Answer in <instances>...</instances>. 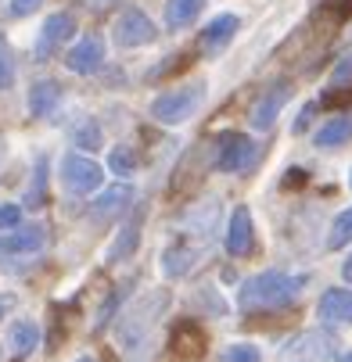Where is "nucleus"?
Returning a JSON list of instances; mask_svg holds the SVG:
<instances>
[{"label": "nucleus", "instance_id": "nucleus-17", "mask_svg": "<svg viewBox=\"0 0 352 362\" xmlns=\"http://www.w3.org/2000/svg\"><path fill=\"white\" fill-rule=\"evenodd\" d=\"M36 247H43L40 226H15L8 233H0V255H29Z\"/></svg>", "mask_w": 352, "mask_h": 362}, {"label": "nucleus", "instance_id": "nucleus-6", "mask_svg": "<svg viewBox=\"0 0 352 362\" xmlns=\"http://www.w3.org/2000/svg\"><path fill=\"white\" fill-rule=\"evenodd\" d=\"M112 36H115V47H144V43H151L159 36V29H155V22H151L144 11L130 8V11H123L115 18Z\"/></svg>", "mask_w": 352, "mask_h": 362}, {"label": "nucleus", "instance_id": "nucleus-3", "mask_svg": "<svg viewBox=\"0 0 352 362\" xmlns=\"http://www.w3.org/2000/svg\"><path fill=\"white\" fill-rule=\"evenodd\" d=\"M201 105H205V83H187V86L159 93L155 105H151V115H155V122H162V126H180L191 115H198Z\"/></svg>", "mask_w": 352, "mask_h": 362}, {"label": "nucleus", "instance_id": "nucleus-9", "mask_svg": "<svg viewBox=\"0 0 352 362\" xmlns=\"http://www.w3.org/2000/svg\"><path fill=\"white\" fill-rule=\"evenodd\" d=\"M331 351H334V341H331V334H324V330H306V334H298V337L284 348L288 358H306V362L331 358Z\"/></svg>", "mask_w": 352, "mask_h": 362}, {"label": "nucleus", "instance_id": "nucleus-39", "mask_svg": "<svg viewBox=\"0 0 352 362\" xmlns=\"http://www.w3.org/2000/svg\"><path fill=\"white\" fill-rule=\"evenodd\" d=\"M348 183H352V176H348Z\"/></svg>", "mask_w": 352, "mask_h": 362}, {"label": "nucleus", "instance_id": "nucleus-38", "mask_svg": "<svg viewBox=\"0 0 352 362\" xmlns=\"http://www.w3.org/2000/svg\"><path fill=\"white\" fill-rule=\"evenodd\" d=\"M0 158H4V144H0Z\"/></svg>", "mask_w": 352, "mask_h": 362}, {"label": "nucleus", "instance_id": "nucleus-26", "mask_svg": "<svg viewBox=\"0 0 352 362\" xmlns=\"http://www.w3.org/2000/svg\"><path fill=\"white\" fill-rule=\"evenodd\" d=\"M108 165H112V173H119V176H133V173H137V154H133V147L119 144V147L112 151Z\"/></svg>", "mask_w": 352, "mask_h": 362}, {"label": "nucleus", "instance_id": "nucleus-13", "mask_svg": "<svg viewBox=\"0 0 352 362\" xmlns=\"http://www.w3.org/2000/svg\"><path fill=\"white\" fill-rule=\"evenodd\" d=\"M140 226H144V209H133L130 219L119 226V237H115V244L108 251L112 262H126V258H133V251L140 244Z\"/></svg>", "mask_w": 352, "mask_h": 362}, {"label": "nucleus", "instance_id": "nucleus-32", "mask_svg": "<svg viewBox=\"0 0 352 362\" xmlns=\"http://www.w3.org/2000/svg\"><path fill=\"white\" fill-rule=\"evenodd\" d=\"M40 4H43V0H11V4H8V11H11L15 18H25V15H33Z\"/></svg>", "mask_w": 352, "mask_h": 362}, {"label": "nucleus", "instance_id": "nucleus-5", "mask_svg": "<svg viewBox=\"0 0 352 362\" xmlns=\"http://www.w3.org/2000/svg\"><path fill=\"white\" fill-rule=\"evenodd\" d=\"M58 173H62V183L72 194H90V190L101 187V180H105V169H101L93 158H83V154H65Z\"/></svg>", "mask_w": 352, "mask_h": 362}, {"label": "nucleus", "instance_id": "nucleus-30", "mask_svg": "<svg viewBox=\"0 0 352 362\" xmlns=\"http://www.w3.org/2000/svg\"><path fill=\"white\" fill-rule=\"evenodd\" d=\"M22 219V209L18 204H0V230H15Z\"/></svg>", "mask_w": 352, "mask_h": 362}, {"label": "nucleus", "instance_id": "nucleus-14", "mask_svg": "<svg viewBox=\"0 0 352 362\" xmlns=\"http://www.w3.org/2000/svg\"><path fill=\"white\" fill-rule=\"evenodd\" d=\"M173 351H176V358H201L205 355V330H201L198 323H191V320H183V323H176V330H173Z\"/></svg>", "mask_w": 352, "mask_h": 362}, {"label": "nucleus", "instance_id": "nucleus-22", "mask_svg": "<svg viewBox=\"0 0 352 362\" xmlns=\"http://www.w3.org/2000/svg\"><path fill=\"white\" fill-rule=\"evenodd\" d=\"M201 4L205 0H166V25L169 29H183L201 15Z\"/></svg>", "mask_w": 352, "mask_h": 362}, {"label": "nucleus", "instance_id": "nucleus-24", "mask_svg": "<svg viewBox=\"0 0 352 362\" xmlns=\"http://www.w3.org/2000/svg\"><path fill=\"white\" fill-rule=\"evenodd\" d=\"M345 244H352V209L338 212L327 233V247H345Z\"/></svg>", "mask_w": 352, "mask_h": 362}, {"label": "nucleus", "instance_id": "nucleus-36", "mask_svg": "<svg viewBox=\"0 0 352 362\" xmlns=\"http://www.w3.org/2000/svg\"><path fill=\"white\" fill-rule=\"evenodd\" d=\"M76 362H97V358H93V355H83V358H76Z\"/></svg>", "mask_w": 352, "mask_h": 362}, {"label": "nucleus", "instance_id": "nucleus-11", "mask_svg": "<svg viewBox=\"0 0 352 362\" xmlns=\"http://www.w3.org/2000/svg\"><path fill=\"white\" fill-rule=\"evenodd\" d=\"M317 313L324 323H334V327H352V291L348 287H334L320 298Z\"/></svg>", "mask_w": 352, "mask_h": 362}, {"label": "nucleus", "instance_id": "nucleus-8", "mask_svg": "<svg viewBox=\"0 0 352 362\" xmlns=\"http://www.w3.org/2000/svg\"><path fill=\"white\" fill-rule=\"evenodd\" d=\"M101 62H105V43H101L97 36H83L76 47H69V54H65V65H69V72H76V76L97 72Z\"/></svg>", "mask_w": 352, "mask_h": 362}, {"label": "nucleus", "instance_id": "nucleus-23", "mask_svg": "<svg viewBox=\"0 0 352 362\" xmlns=\"http://www.w3.org/2000/svg\"><path fill=\"white\" fill-rule=\"evenodd\" d=\"M36 341H40V330H36V323H29V320H18L15 327H11V351L22 358V355H29L33 348H36Z\"/></svg>", "mask_w": 352, "mask_h": 362}, {"label": "nucleus", "instance_id": "nucleus-34", "mask_svg": "<svg viewBox=\"0 0 352 362\" xmlns=\"http://www.w3.org/2000/svg\"><path fill=\"white\" fill-rule=\"evenodd\" d=\"M313 108H317V105H306V108H302V115H298V122H295V133H302V129L310 126V119H313Z\"/></svg>", "mask_w": 352, "mask_h": 362}, {"label": "nucleus", "instance_id": "nucleus-10", "mask_svg": "<svg viewBox=\"0 0 352 362\" xmlns=\"http://www.w3.org/2000/svg\"><path fill=\"white\" fill-rule=\"evenodd\" d=\"M288 97H291V86L288 83H273L263 97H259V105L251 108V126L256 129H270L280 115V108L288 105Z\"/></svg>", "mask_w": 352, "mask_h": 362}, {"label": "nucleus", "instance_id": "nucleus-18", "mask_svg": "<svg viewBox=\"0 0 352 362\" xmlns=\"http://www.w3.org/2000/svg\"><path fill=\"white\" fill-rule=\"evenodd\" d=\"M194 262H198V247H191V244H173V247H166V255H162V273H166V276H187V273L194 269Z\"/></svg>", "mask_w": 352, "mask_h": 362}, {"label": "nucleus", "instance_id": "nucleus-28", "mask_svg": "<svg viewBox=\"0 0 352 362\" xmlns=\"http://www.w3.org/2000/svg\"><path fill=\"white\" fill-rule=\"evenodd\" d=\"M11 79H15L11 47H8V40H4V36H0V90H4V86H11Z\"/></svg>", "mask_w": 352, "mask_h": 362}, {"label": "nucleus", "instance_id": "nucleus-19", "mask_svg": "<svg viewBox=\"0 0 352 362\" xmlns=\"http://www.w3.org/2000/svg\"><path fill=\"white\" fill-rule=\"evenodd\" d=\"M348 140H352V112H341L317 129V147H341Z\"/></svg>", "mask_w": 352, "mask_h": 362}, {"label": "nucleus", "instance_id": "nucleus-4", "mask_svg": "<svg viewBox=\"0 0 352 362\" xmlns=\"http://www.w3.org/2000/svg\"><path fill=\"white\" fill-rule=\"evenodd\" d=\"M259 158V147L251 144L244 133H223L220 136V154H216V169L220 173H244Z\"/></svg>", "mask_w": 352, "mask_h": 362}, {"label": "nucleus", "instance_id": "nucleus-33", "mask_svg": "<svg viewBox=\"0 0 352 362\" xmlns=\"http://www.w3.org/2000/svg\"><path fill=\"white\" fill-rule=\"evenodd\" d=\"M15 308H18V294H0V320L11 316Z\"/></svg>", "mask_w": 352, "mask_h": 362}, {"label": "nucleus", "instance_id": "nucleus-1", "mask_svg": "<svg viewBox=\"0 0 352 362\" xmlns=\"http://www.w3.org/2000/svg\"><path fill=\"white\" fill-rule=\"evenodd\" d=\"M169 308V291L166 287H155V291H144L137 294L115 320V341L126 355H137L147 348L151 334H155L159 320L166 316Z\"/></svg>", "mask_w": 352, "mask_h": 362}, {"label": "nucleus", "instance_id": "nucleus-7", "mask_svg": "<svg viewBox=\"0 0 352 362\" xmlns=\"http://www.w3.org/2000/svg\"><path fill=\"white\" fill-rule=\"evenodd\" d=\"M72 33H76V18L69 15V11H58V15H50L47 22H43V29H40V36H36V47H33V58L36 62H47L55 50L65 43V40H72Z\"/></svg>", "mask_w": 352, "mask_h": 362}, {"label": "nucleus", "instance_id": "nucleus-27", "mask_svg": "<svg viewBox=\"0 0 352 362\" xmlns=\"http://www.w3.org/2000/svg\"><path fill=\"white\" fill-rule=\"evenodd\" d=\"M263 355H259V348L256 344H230L227 351H223V362H259Z\"/></svg>", "mask_w": 352, "mask_h": 362}, {"label": "nucleus", "instance_id": "nucleus-25", "mask_svg": "<svg viewBox=\"0 0 352 362\" xmlns=\"http://www.w3.org/2000/svg\"><path fill=\"white\" fill-rule=\"evenodd\" d=\"M72 144H79V147H101V126L86 115V119H79L76 126H72Z\"/></svg>", "mask_w": 352, "mask_h": 362}, {"label": "nucleus", "instance_id": "nucleus-29", "mask_svg": "<svg viewBox=\"0 0 352 362\" xmlns=\"http://www.w3.org/2000/svg\"><path fill=\"white\" fill-rule=\"evenodd\" d=\"M47 197V158L36 162V183L29 187V204H43Z\"/></svg>", "mask_w": 352, "mask_h": 362}, {"label": "nucleus", "instance_id": "nucleus-20", "mask_svg": "<svg viewBox=\"0 0 352 362\" xmlns=\"http://www.w3.org/2000/svg\"><path fill=\"white\" fill-rule=\"evenodd\" d=\"M58 100H62V86H58V83H50V79L33 83V90H29V112H33L36 119H43V115L55 112Z\"/></svg>", "mask_w": 352, "mask_h": 362}, {"label": "nucleus", "instance_id": "nucleus-2", "mask_svg": "<svg viewBox=\"0 0 352 362\" xmlns=\"http://www.w3.org/2000/svg\"><path fill=\"white\" fill-rule=\"evenodd\" d=\"M302 291V276H288V273H259L251 276L244 287H241V308L248 313H259V308H284L298 298Z\"/></svg>", "mask_w": 352, "mask_h": 362}, {"label": "nucleus", "instance_id": "nucleus-16", "mask_svg": "<svg viewBox=\"0 0 352 362\" xmlns=\"http://www.w3.org/2000/svg\"><path fill=\"white\" fill-rule=\"evenodd\" d=\"M237 29H241V18L237 15H216L205 25V33H201V47H205L209 54H216V50H223L237 36Z\"/></svg>", "mask_w": 352, "mask_h": 362}, {"label": "nucleus", "instance_id": "nucleus-31", "mask_svg": "<svg viewBox=\"0 0 352 362\" xmlns=\"http://www.w3.org/2000/svg\"><path fill=\"white\" fill-rule=\"evenodd\" d=\"M348 79H352V54L341 58V62L334 65V72H331V86H345Z\"/></svg>", "mask_w": 352, "mask_h": 362}, {"label": "nucleus", "instance_id": "nucleus-12", "mask_svg": "<svg viewBox=\"0 0 352 362\" xmlns=\"http://www.w3.org/2000/svg\"><path fill=\"white\" fill-rule=\"evenodd\" d=\"M216 223H220V201L216 197H205L183 216V230L194 233V237H205V240L216 233Z\"/></svg>", "mask_w": 352, "mask_h": 362}, {"label": "nucleus", "instance_id": "nucleus-35", "mask_svg": "<svg viewBox=\"0 0 352 362\" xmlns=\"http://www.w3.org/2000/svg\"><path fill=\"white\" fill-rule=\"evenodd\" d=\"M331 8H334V11H338V15L345 18V15H352V0H334Z\"/></svg>", "mask_w": 352, "mask_h": 362}, {"label": "nucleus", "instance_id": "nucleus-21", "mask_svg": "<svg viewBox=\"0 0 352 362\" xmlns=\"http://www.w3.org/2000/svg\"><path fill=\"white\" fill-rule=\"evenodd\" d=\"M130 201H133V187H130V183H115V187H108L105 194H101V197L93 201V216H97V219L115 216V212H123V209H126Z\"/></svg>", "mask_w": 352, "mask_h": 362}, {"label": "nucleus", "instance_id": "nucleus-37", "mask_svg": "<svg viewBox=\"0 0 352 362\" xmlns=\"http://www.w3.org/2000/svg\"><path fill=\"white\" fill-rule=\"evenodd\" d=\"M341 362H352V351H348V355H341Z\"/></svg>", "mask_w": 352, "mask_h": 362}, {"label": "nucleus", "instance_id": "nucleus-15", "mask_svg": "<svg viewBox=\"0 0 352 362\" xmlns=\"http://www.w3.org/2000/svg\"><path fill=\"white\" fill-rule=\"evenodd\" d=\"M227 251L234 258H241V255L251 251V212L244 209V204H241V209H234V216L227 223Z\"/></svg>", "mask_w": 352, "mask_h": 362}]
</instances>
